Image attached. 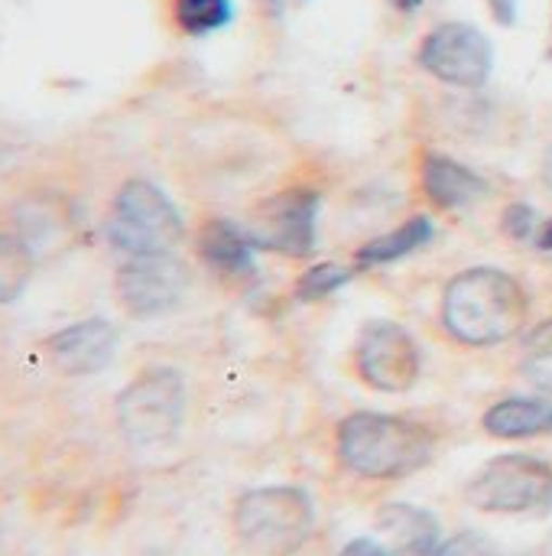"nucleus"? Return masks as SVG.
Masks as SVG:
<instances>
[{"instance_id":"1","label":"nucleus","mask_w":552,"mask_h":556,"mask_svg":"<svg viewBox=\"0 0 552 556\" xmlns=\"http://www.w3.org/2000/svg\"><path fill=\"white\" fill-rule=\"evenodd\" d=\"M530 316L527 290L501 267H472L449 280L442 326L462 345L485 349L514 339Z\"/></svg>"},{"instance_id":"2","label":"nucleus","mask_w":552,"mask_h":556,"mask_svg":"<svg viewBox=\"0 0 552 556\" xmlns=\"http://www.w3.org/2000/svg\"><path fill=\"white\" fill-rule=\"evenodd\" d=\"M335 450L338 463L351 476L368 482H397L429 466L436 437L420 420L361 410L338 424Z\"/></svg>"},{"instance_id":"3","label":"nucleus","mask_w":552,"mask_h":556,"mask_svg":"<svg viewBox=\"0 0 552 556\" xmlns=\"http://www.w3.org/2000/svg\"><path fill=\"white\" fill-rule=\"evenodd\" d=\"M316 531V508L303 489L267 485L238 498L234 534L254 556H293Z\"/></svg>"},{"instance_id":"4","label":"nucleus","mask_w":552,"mask_h":556,"mask_svg":"<svg viewBox=\"0 0 552 556\" xmlns=\"http://www.w3.org/2000/svg\"><path fill=\"white\" fill-rule=\"evenodd\" d=\"M182 235V215L159 186L146 179H130L120 186L107 215V238L117 251L127 257L172 254Z\"/></svg>"},{"instance_id":"5","label":"nucleus","mask_w":552,"mask_h":556,"mask_svg":"<svg viewBox=\"0 0 552 556\" xmlns=\"http://www.w3.org/2000/svg\"><path fill=\"white\" fill-rule=\"evenodd\" d=\"M185 420V381L176 368L137 375L117 397V427L140 450L166 446Z\"/></svg>"},{"instance_id":"6","label":"nucleus","mask_w":552,"mask_h":556,"mask_svg":"<svg viewBox=\"0 0 552 556\" xmlns=\"http://www.w3.org/2000/svg\"><path fill=\"white\" fill-rule=\"evenodd\" d=\"M468 505L485 515H547L552 511V463L524 453L485 463L468 485Z\"/></svg>"},{"instance_id":"7","label":"nucleus","mask_w":552,"mask_h":556,"mask_svg":"<svg viewBox=\"0 0 552 556\" xmlns=\"http://www.w3.org/2000/svg\"><path fill=\"white\" fill-rule=\"evenodd\" d=\"M355 371L381 394H407L423 371L420 345L397 323H368L355 345Z\"/></svg>"},{"instance_id":"8","label":"nucleus","mask_w":552,"mask_h":556,"mask_svg":"<svg viewBox=\"0 0 552 556\" xmlns=\"http://www.w3.org/2000/svg\"><path fill=\"white\" fill-rule=\"evenodd\" d=\"M420 65L455 88H482L495 68L488 36L472 23H439L420 46Z\"/></svg>"},{"instance_id":"9","label":"nucleus","mask_w":552,"mask_h":556,"mask_svg":"<svg viewBox=\"0 0 552 556\" xmlns=\"http://www.w3.org/2000/svg\"><path fill=\"white\" fill-rule=\"evenodd\" d=\"M316 215H319V192L286 189L270 195L257 208L247 235L254 248L283 257H309L316 248Z\"/></svg>"},{"instance_id":"10","label":"nucleus","mask_w":552,"mask_h":556,"mask_svg":"<svg viewBox=\"0 0 552 556\" xmlns=\"http://www.w3.org/2000/svg\"><path fill=\"white\" fill-rule=\"evenodd\" d=\"M189 277L172 254L130 257L117 274V296L130 316H159L179 306L185 296Z\"/></svg>"},{"instance_id":"11","label":"nucleus","mask_w":552,"mask_h":556,"mask_svg":"<svg viewBox=\"0 0 552 556\" xmlns=\"http://www.w3.org/2000/svg\"><path fill=\"white\" fill-rule=\"evenodd\" d=\"M46 362L68 378L98 375L111 365L117 352V329L107 319H81L75 326H65L52 332L42 342Z\"/></svg>"},{"instance_id":"12","label":"nucleus","mask_w":552,"mask_h":556,"mask_svg":"<svg viewBox=\"0 0 552 556\" xmlns=\"http://www.w3.org/2000/svg\"><path fill=\"white\" fill-rule=\"evenodd\" d=\"M374 525L387 556H433L439 551V521L423 508L394 502L377 511Z\"/></svg>"},{"instance_id":"13","label":"nucleus","mask_w":552,"mask_h":556,"mask_svg":"<svg viewBox=\"0 0 552 556\" xmlns=\"http://www.w3.org/2000/svg\"><path fill=\"white\" fill-rule=\"evenodd\" d=\"M420 176H423L426 195L439 208H465L488 195V182L475 169H468L465 163L442 156V153H426Z\"/></svg>"},{"instance_id":"14","label":"nucleus","mask_w":552,"mask_h":556,"mask_svg":"<svg viewBox=\"0 0 552 556\" xmlns=\"http://www.w3.org/2000/svg\"><path fill=\"white\" fill-rule=\"evenodd\" d=\"M198 254L211 270H218L224 277H251L257 267L251 235L228 218H211L202 225Z\"/></svg>"},{"instance_id":"15","label":"nucleus","mask_w":552,"mask_h":556,"mask_svg":"<svg viewBox=\"0 0 552 556\" xmlns=\"http://www.w3.org/2000/svg\"><path fill=\"white\" fill-rule=\"evenodd\" d=\"M482 427L495 440H537L552 433V401L547 397H508L488 407Z\"/></svg>"},{"instance_id":"16","label":"nucleus","mask_w":552,"mask_h":556,"mask_svg":"<svg viewBox=\"0 0 552 556\" xmlns=\"http://www.w3.org/2000/svg\"><path fill=\"white\" fill-rule=\"evenodd\" d=\"M433 238V222L426 215H413L407 218L400 228L368 241L361 251H358V264H368V267H377V264H394L413 251H420L423 244H429Z\"/></svg>"},{"instance_id":"17","label":"nucleus","mask_w":552,"mask_h":556,"mask_svg":"<svg viewBox=\"0 0 552 556\" xmlns=\"http://www.w3.org/2000/svg\"><path fill=\"white\" fill-rule=\"evenodd\" d=\"M231 0H172V20L185 36H208L231 23Z\"/></svg>"},{"instance_id":"18","label":"nucleus","mask_w":552,"mask_h":556,"mask_svg":"<svg viewBox=\"0 0 552 556\" xmlns=\"http://www.w3.org/2000/svg\"><path fill=\"white\" fill-rule=\"evenodd\" d=\"M521 375L530 388L552 397V319L527 332L521 349Z\"/></svg>"},{"instance_id":"19","label":"nucleus","mask_w":552,"mask_h":556,"mask_svg":"<svg viewBox=\"0 0 552 556\" xmlns=\"http://www.w3.org/2000/svg\"><path fill=\"white\" fill-rule=\"evenodd\" d=\"M29 277H33L29 248L13 235H0V303L16 300L26 290Z\"/></svg>"},{"instance_id":"20","label":"nucleus","mask_w":552,"mask_h":556,"mask_svg":"<svg viewBox=\"0 0 552 556\" xmlns=\"http://www.w3.org/2000/svg\"><path fill=\"white\" fill-rule=\"evenodd\" d=\"M351 280V270L348 267H338V264H316L309 267L299 283H296V296L299 300H325L332 296L338 287H345Z\"/></svg>"},{"instance_id":"21","label":"nucleus","mask_w":552,"mask_h":556,"mask_svg":"<svg viewBox=\"0 0 552 556\" xmlns=\"http://www.w3.org/2000/svg\"><path fill=\"white\" fill-rule=\"evenodd\" d=\"M504 231L514 238V241H530V238H537L540 235V218H537V212L530 208V205H524V202H514L508 212H504Z\"/></svg>"},{"instance_id":"22","label":"nucleus","mask_w":552,"mask_h":556,"mask_svg":"<svg viewBox=\"0 0 552 556\" xmlns=\"http://www.w3.org/2000/svg\"><path fill=\"white\" fill-rule=\"evenodd\" d=\"M433 556H498V547L482 534L462 531V534L449 538L446 544H439V551Z\"/></svg>"},{"instance_id":"23","label":"nucleus","mask_w":552,"mask_h":556,"mask_svg":"<svg viewBox=\"0 0 552 556\" xmlns=\"http://www.w3.org/2000/svg\"><path fill=\"white\" fill-rule=\"evenodd\" d=\"M338 556H387V551L381 547L377 538H358V541H351Z\"/></svg>"},{"instance_id":"24","label":"nucleus","mask_w":552,"mask_h":556,"mask_svg":"<svg viewBox=\"0 0 552 556\" xmlns=\"http://www.w3.org/2000/svg\"><path fill=\"white\" fill-rule=\"evenodd\" d=\"M491 7H495V16H501L504 23H511L514 20V10H517V0H491Z\"/></svg>"},{"instance_id":"25","label":"nucleus","mask_w":552,"mask_h":556,"mask_svg":"<svg viewBox=\"0 0 552 556\" xmlns=\"http://www.w3.org/2000/svg\"><path fill=\"white\" fill-rule=\"evenodd\" d=\"M537 244L543 248V251H552V218L540 228V235H537Z\"/></svg>"},{"instance_id":"26","label":"nucleus","mask_w":552,"mask_h":556,"mask_svg":"<svg viewBox=\"0 0 552 556\" xmlns=\"http://www.w3.org/2000/svg\"><path fill=\"white\" fill-rule=\"evenodd\" d=\"M397 10H403V13H413L416 7H423V0H390Z\"/></svg>"},{"instance_id":"27","label":"nucleus","mask_w":552,"mask_h":556,"mask_svg":"<svg viewBox=\"0 0 552 556\" xmlns=\"http://www.w3.org/2000/svg\"><path fill=\"white\" fill-rule=\"evenodd\" d=\"M543 179L550 182V189H552V147H550V153H547V160H543Z\"/></svg>"}]
</instances>
